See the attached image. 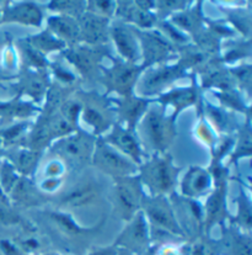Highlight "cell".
I'll return each mask as SVG.
<instances>
[{"label":"cell","mask_w":252,"mask_h":255,"mask_svg":"<svg viewBox=\"0 0 252 255\" xmlns=\"http://www.w3.org/2000/svg\"><path fill=\"white\" fill-rule=\"evenodd\" d=\"M0 252L2 255H25L19 246L10 239H0Z\"/></svg>","instance_id":"cell-53"},{"label":"cell","mask_w":252,"mask_h":255,"mask_svg":"<svg viewBox=\"0 0 252 255\" xmlns=\"http://www.w3.org/2000/svg\"><path fill=\"white\" fill-rule=\"evenodd\" d=\"M69 66V64H68ZM53 75L56 77L57 82L64 85H72L77 82L78 74L74 72L72 67H66L63 62H49V67Z\"/></svg>","instance_id":"cell-46"},{"label":"cell","mask_w":252,"mask_h":255,"mask_svg":"<svg viewBox=\"0 0 252 255\" xmlns=\"http://www.w3.org/2000/svg\"><path fill=\"white\" fill-rule=\"evenodd\" d=\"M198 108L202 115L207 117L208 121L206 122L212 127L215 133H222L224 136H228L230 133V119L220 106H215L213 104L203 100V99H201V103H199Z\"/></svg>","instance_id":"cell-32"},{"label":"cell","mask_w":252,"mask_h":255,"mask_svg":"<svg viewBox=\"0 0 252 255\" xmlns=\"http://www.w3.org/2000/svg\"><path fill=\"white\" fill-rule=\"evenodd\" d=\"M140 64L128 63L123 59L112 58V66L102 69L101 79L107 94H116L119 96L133 95L140 75L144 72Z\"/></svg>","instance_id":"cell-8"},{"label":"cell","mask_w":252,"mask_h":255,"mask_svg":"<svg viewBox=\"0 0 252 255\" xmlns=\"http://www.w3.org/2000/svg\"><path fill=\"white\" fill-rule=\"evenodd\" d=\"M49 11L54 15H64L78 19L85 11V1H75V0H56L47 2Z\"/></svg>","instance_id":"cell-41"},{"label":"cell","mask_w":252,"mask_h":255,"mask_svg":"<svg viewBox=\"0 0 252 255\" xmlns=\"http://www.w3.org/2000/svg\"><path fill=\"white\" fill-rule=\"evenodd\" d=\"M41 157H42V152L32 150L26 147H19L14 149L7 162L14 166V169L20 175L30 178L35 174Z\"/></svg>","instance_id":"cell-29"},{"label":"cell","mask_w":252,"mask_h":255,"mask_svg":"<svg viewBox=\"0 0 252 255\" xmlns=\"http://www.w3.org/2000/svg\"><path fill=\"white\" fill-rule=\"evenodd\" d=\"M176 221L184 237H201L204 233L203 206L198 200L178 196L175 192L168 196Z\"/></svg>","instance_id":"cell-14"},{"label":"cell","mask_w":252,"mask_h":255,"mask_svg":"<svg viewBox=\"0 0 252 255\" xmlns=\"http://www.w3.org/2000/svg\"><path fill=\"white\" fill-rule=\"evenodd\" d=\"M181 170L168 153L153 154L138 166V176L143 187L149 189L150 196H170L175 192Z\"/></svg>","instance_id":"cell-2"},{"label":"cell","mask_w":252,"mask_h":255,"mask_svg":"<svg viewBox=\"0 0 252 255\" xmlns=\"http://www.w3.org/2000/svg\"><path fill=\"white\" fill-rule=\"evenodd\" d=\"M251 40H229L228 42H223L220 49H224L220 62L223 64H234L244 58H250L252 56Z\"/></svg>","instance_id":"cell-35"},{"label":"cell","mask_w":252,"mask_h":255,"mask_svg":"<svg viewBox=\"0 0 252 255\" xmlns=\"http://www.w3.org/2000/svg\"><path fill=\"white\" fill-rule=\"evenodd\" d=\"M43 215L48 218L52 226H54V228L62 236L67 237L68 239H74V241H80V239L90 238V237L95 236V234L100 232L101 228H102V226L106 222L105 218H102L100 223H97L93 227H82L79 223L75 222L74 218L66 211H45Z\"/></svg>","instance_id":"cell-20"},{"label":"cell","mask_w":252,"mask_h":255,"mask_svg":"<svg viewBox=\"0 0 252 255\" xmlns=\"http://www.w3.org/2000/svg\"><path fill=\"white\" fill-rule=\"evenodd\" d=\"M17 48L20 51L21 61L25 63L27 69H47L49 67V62L46 56L36 51L32 46L28 45L25 38L17 41Z\"/></svg>","instance_id":"cell-39"},{"label":"cell","mask_w":252,"mask_h":255,"mask_svg":"<svg viewBox=\"0 0 252 255\" xmlns=\"http://www.w3.org/2000/svg\"><path fill=\"white\" fill-rule=\"evenodd\" d=\"M231 225L246 233H251L252 227V202L250 192L241 187L238 197V212L236 217L231 221Z\"/></svg>","instance_id":"cell-37"},{"label":"cell","mask_w":252,"mask_h":255,"mask_svg":"<svg viewBox=\"0 0 252 255\" xmlns=\"http://www.w3.org/2000/svg\"><path fill=\"white\" fill-rule=\"evenodd\" d=\"M142 211L149 225L152 243L163 236L183 239L184 233L176 221L168 196H148L143 200Z\"/></svg>","instance_id":"cell-3"},{"label":"cell","mask_w":252,"mask_h":255,"mask_svg":"<svg viewBox=\"0 0 252 255\" xmlns=\"http://www.w3.org/2000/svg\"><path fill=\"white\" fill-rule=\"evenodd\" d=\"M31 125L28 122H19V124L4 129L1 134H0V138H1L4 145H7V147H10V145L15 147V145L20 144H21V147H23V143H25V139L27 137Z\"/></svg>","instance_id":"cell-42"},{"label":"cell","mask_w":252,"mask_h":255,"mask_svg":"<svg viewBox=\"0 0 252 255\" xmlns=\"http://www.w3.org/2000/svg\"><path fill=\"white\" fill-rule=\"evenodd\" d=\"M212 174V190L208 194L206 204L203 205L204 234L208 236L215 225H224L228 217L227 195H228V168L215 166L208 169Z\"/></svg>","instance_id":"cell-5"},{"label":"cell","mask_w":252,"mask_h":255,"mask_svg":"<svg viewBox=\"0 0 252 255\" xmlns=\"http://www.w3.org/2000/svg\"><path fill=\"white\" fill-rule=\"evenodd\" d=\"M134 32L142 53V61L139 64L144 69L165 64L173 57H177V47L171 43L158 28H152V30L134 28Z\"/></svg>","instance_id":"cell-7"},{"label":"cell","mask_w":252,"mask_h":255,"mask_svg":"<svg viewBox=\"0 0 252 255\" xmlns=\"http://www.w3.org/2000/svg\"><path fill=\"white\" fill-rule=\"evenodd\" d=\"M116 247L133 255H148L152 249V237L149 225L143 211H139L131 221L127 222L115 241Z\"/></svg>","instance_id":"cell-13"},{"label":"cell","mask_w":252,"mask_h":255,"mask_svg":"<svg viewBox=\"0 0 252 255\" xmlns=\"http://www.w3.org/2000/svg\"><path fill=\"white\" fill-rule=\"evenodd\" d=\"M87 255H121V249L116 247L115 244H111V246L107 247L95 248Z\"/></svg>","instance_id":"cell-54"},{"label":"cell","mask_w":252,"mask_h":255,"mask_svg":"<svg viewBox=\"0 0 252 255\" xmlns=\"http://www.w3.org/2000/svg\"><path fill=\"white\" fill-rule=\"evenodd\" d=\"M252 153L251 117H246V122L240 127L238 138L234 139V148L230 155V163H236L241 158H250Z\"/></svg>","instance_id":"cell-36"},{"label":"cell","mask_w":252,"mask_h":255,"mask_svg":"<svg viewBox=\"0 0 252 255\" xmlns=\"http://www.w3.org/2000/svg\"><path fill=\"white\" fill-rule=\"evenodd\" d=\"M227 15L234 31H239L245 40H251L252 31V14L250 7H220Z\"/></svg>","instance_id":"cell-33"},{"label":"cell","mask_w":252,"mask_h":255,"mask_svg":"<svg viewBox=\"0 0 252 255\" xmlns=\"http://www.w3.org/2000/svg\"><path fill=\"white\" fill-rule=\"evenodd\" d=\"M191 5V1H180V0H164L155 1L154 12L158 20H166L176 12H180Z\"/></svg>","instance_id":"cell-43"},{"label":"cell","mask_w":252,"mask_h":255,"mask_svg":"<svg viewBox=\"0 0 252 255\" xmlns=\"http://www.w3.org/2000/svg\"><path fill=\"white\" fill-rule=\"evenodd\" d=\"M25 40L27 41L28 45L32 46L36 51H38L46 57L53 52L61 53L67 47L66 43L62 42L58 37H56L48 28H45L36 35L25 37Z\"/></svg>","instance_id":"cell-34"},{"label":"cell","mask_w":252,"mask_h":255,"mask_svg":"<svg viewBox=\"0 0 252 255\" xmlns=\"http://www.w3.org/2000/svg\"><path fill=\"white\" fill-rule=\"evenodd\" d=\"M9 197L14 201L15 205H19L21 207L36 206L42 201L40 189H37L33 181L26 176H20L16 185L9 194Z\"/></svg>","instance_id":"cell-30"},{"label":"cell","mask_w":252,"mask_h":255,"mask_svg":"<svg viewBox=\"0 0 252 255\" xmlns=\"http://www.w3.org/2000/svg\"><path fill=\"white\" fill-rule=\"evenodd\" d=\"M213 184L214 181L208 169L199 165H192L184 173L181 180V196L198 200L199 197L209 194Z\"/></svg>","instance_id":"cell-24"},{"label":"cell","mask_w":252,"mask_h":255,"mask_svg":"<svg viewBox=\"0 0 252 255\" xmlns=\"http://www.w3.org/2000/svg\"><path fill=\"white\" fill-rule=\"evenodd\" d=\"M0 16H1V10H0Z\"/></svg>","instance_id":"cell-56"},{"label":"cell","mask_w":252,"mask_h":255,"mask_svg":"<svg viewBox=\"0 0 252 255\" xmlns=\"http://www.w3.org/2000/svg\"><path fill=\"white\" fill-rule=\"evenodd\" d=\"M222 246L227 255H252L251 233L239 230L230 225L224 230Z\"/></svg>","instance_id":"cell-28"},{"label":"cell","mask_w":252,"mask_h":255,"mask_svg":"<svg viewBox=\"0 0 252 255\" xmlns=\"http://www.w3.org/2000/svg\"><path fill=\"white\" fill-rule=\"evenodd\" d=\"M103 46L92 47L77 43L68 46L61 52L64 61L74 69L78 75L83 78H93L102 72V61L107 57V52L103 51Z\"/></svg>","instance_id":"cell-11"},{"label":"cell","mask_w":252,"mask_h":255,"mask_svg":"<svg viewBox=\"0 0 252 255\" xmlns=\"http://www.w3.org/2000/svg\"><path fill=\"white\" fill-rule=\"evenodd\" d=\"M110 38L118 53V58L128 63L139 64L142 61V53L136 32L132 26L115 19L110 23Z\"/></svg>","instance_id":"cell-16"},{"label":"cell","mask_w":252,"mask_h":255,"mask_svg":"<svg viewBox=\"0 0 252 255\" xmlns=\"http://www.w3.org/2000/svg\"><path fill=\"white\" fill-rule=\"evenodd\" d=\"M115 181V206L121 220L131 221L139 211H142L143 200L145 197L144 187L139 176H124L113 179Z\"/></svg>","instance_id":"cell-12"},{"label":"cell","mask_w":252,"mask_h":255,"mask_svg":"<svg viewBox=\"0 0 252 255\" xmlns=\"http://www.w3.org/2000/svg\"><path fill=\"white\" fill-rule=\"evenodd\" d=\"M186 77L187 70L177 62L175 64H159L142 73L134 90L140 98L150 99L168 92L176 82Z\"/></svg>","instance_id":"cell-6"},{"label":"cell","mask_w":252,"mask_h":255,"mask_svg":"<svg viewBox=\"0 0 252 255\" xmlns=\"http://www.w3.org/2000/svg\"><path fill=\"white\" fill-rule=\"evenodd\" d=\"M111 100L115 108L116 124L128 129H137L138 122L144 116L149 109V105L153 103L152 99L140 98L136 94L129 96H119Z\"/></svg>","instance_id":"cell-18"},{"label":"cell","mask_w":252,"mask_h":255,"mask_svg":"<svg viewBox=\"0 0 252 255\" xmlns=\"http://www.w3.org/2000/svg\"><path fill=\"white\" fill-rule=\"evenodd\" d=\"M209 254V246L206 243L202 237L197 238L193 243L184 244L183 255H208Z\"/></svg>","instance_id":"cell-51"},{"label":"cell","mask_w":252,"mask_h":255,"mask_svg":"<svg viewBox=\"0 0 252 255\" xmlns=\"http://www.w3.org/2000/svg\"><path fill=\"white\" fill-rule=\"evenodd\" d=\"M229 72L239 92L243 93L248 100L251 98L252 89V67L251 64H243L239 67H230Z\"/></svg>","instance_id":"cell-40"},{"label":"cell","mask_w":252,"mask_h":255,"mask_svg":"<svg viewBox=\"0 0 252 255\" xmlns=\"http://www.w3.org/2000/svg\"><path fill=\"white\" fill-rule=\"evenodd\" d=\"M85 11L92 12L98 16L106 17V19H112L115 17L116 12V1L110 0H91V1H85Z\"/></svg>","instance_id":"cell-45"},{"label":"cell","mask_w":252,"mask_h":255,"mask_svg":"<svg viewBox=\"0 0 252 255\" xmlns=\"http://www.w3.org/2000/svg\"><path fill=\"white\" fill-rule=\"evenodd\" d=\"M79 25L80 43L100 47L105 46L110 40L111 20L98 16L92 12L84 11L77 19Z\"/></svg>","instance_id":"cell-19"},{"label":"cell","mask_w":252,"mask_h":255,"mask_svg":"<svg viewBox=\"0 0 252 255\" xmlns=\"http://www.w3.org/2000/svg\"><path fill=\"white\" fill-rule=\"evenodd\" d=\"M91 163L100 171L111 178L118 179L138 174V165L121 152L108 144L102 137H97L93 149Z\"/></svg>","instance_id":"cell-10"},{"label":"cell","mask_w":252,"mask_h":255,"mask_svg":"<svg viewBox=\"0 0 252 255\" xmlns=\"http://www.w3.org/2000/svg\"><path fill=\"white\" fill-rule=\"evenodd\" d=\"M196 127H197L196 128L197 137H198V138L201 139L204 144H207L208 147L212 149V148L214 147L215 143H217L218 138H219V137H218V134L213 131L212 127H210L209 125L204 121V120H201Z\"/></svg>","instance_id":"cell-47"},{"label":"cell","mask_w":252,"mask_h":255,"mask_svg":"<svg viewBox=\"0 0 252 255\" xmlns=\"http://www.w3.org/2000/svg\"><path fill=\"white\" fill-rule=\"evenodd\" d=\"M148 255H183V246L173 243H160L153 246Z\"/></svg>","instance_id":"cell-50"},{"label":"cell","mask_w":252,"mask_h":255,"mask_svg":"<svg viewBox=\"0 0 252 255\" xmlns=\"http://www.w3.org/2000/svg\"><path fill=\"white\" fill-rule=\"evenodd\" d=\"M33 255H62L59 253H45V254H33Z\"/></svg>","instance_id":"cell-55"},{"label":"cell","mask_w":252,"mask_h":255,"mask_svg":"<svg viewBox=\"0 0 252 255\" xmlns=\"http://www.w3.org/2000/svg\"><path fill=\"white\" fill-rule=\"evenodd\" d=\"M155 1H116L115 17L138 30H152L157 27L158 20L154 12Z\"/></svg>","instance_id":"cell-15"},{"label":"cell","mask_w":252,"mask_h":255,"mask_svg":"<svg viewBox=\"0 0 252 255\" xmlns=\"http://www.w3.org/2000/svg\"><path fill=\"white\" fill-rule=\"evenodd\" d=\"M17 96L32 99V103H41L46 99L51 88L49 75L46 69H26L17 84Z\"/></svg>","instance_id":"cell-23"},{"label":"cell","mask_w":252,"mask_h":255,"mask_svg":"<svg viewBox=\"0 0 252 255\" xmlns=\"http://www.w3.org/2000/svg\"><path fill=\"white\" fill-rule=\"evenodd\" d=\"M176 120L168 115L163 106H153L138 122L137 136L140 144L154 154H165L176 138Z\"/></svg>","instance_id":"cell-1"},{"label":"cell","mask_w":252,"mask_h":255,"mask_svg":"<svg viewBox=\"0 0 252 255\" xmlns=\"http://www.w3.org/2000/svg\"><path fill=\"white\" fill-rule=\"evenodd\" d=\"M20 174L17 173L9 162H4L0 168V189L4 192L5 196H9L11 190L16 185L20 179Z\"/></svg>","instance_id":"cell-44"},{"label":"cell","mask_w":252,"mask_h":255,"mask_svg":"<svg viewBox=\"0 0 252 255\" xmlns=\"http://www.w3.org/2000/svg\"><path fill=\"white\" fill-rule=\"evenodd\" d=\"M78 98L82 103L80 119L91 129L92 136L97 138L107 133L116 124L112 100L92 92L78 93Z\"/></svg>","instance_id":"cell-4"},{"label":"cell","mask_w":252,"mask_h":255,"mask_svg":"<svg viewBox=\"0 0 252 255\" xmlns=\"http://www.w3.org/2000/svg\"><path fill=\"white\" fill-rule=\"evenodd\" d=\"M157 103L164 109L166 106H171L172 114L170 116L176 120L184 109L191 108V106H199L201 98H199L198 87H197L196 82H193L189 87L171 88L168 92L159 95Z\"/></svg>","instance_id":"cell-22"},{"label":"cell","mask_w":252,"mask_h":255,"mask_svg":"<svg viewBox=\"0 0 252 255\" xmlns=\"http://www.w3.org/2000/svg\"><path fill=\"white\" fill-rule=\"evenodd\" d=\"M102 138L138 166L144 162L145 153L138 138L136 129L124 128L121 125L115 124L106 136H102Z\"/></svg>","instance_id":"cell-17"},{"label":"cell","mask_w":252,"mask_h":255,"mask_svg":"<svg viewBox=\"0 0 252 255\" xmlns=\"http://www.w3.org/2000/svg\"><path fill=\"white\" fill-rule=\"evenodd\" d=\"M22 218L14 212L9 207V204H2L0 202V225L4 226H16L21 223L22 225Z\"/></svg>","instance_id":"cell-49"},{"label":"cell","mask_w":252,"mask_h":255,"mask_svg":"<svg viewBox=\"0 0 252 255\" xmlns=\"http://www.w3.org/2000/svg\"><path fill=\"white\" fill-rule=\"evenodd\" d=\"M100 196V191L96 184L85 181L78 184L69 190L61 200L62 206L68 210H79L92 205Z\"/></svg>","instance_id":"cell-26"},{"label":"cell","mask_w":252,"mask_h":255,"mask_svg":"<svg viewBox=\"0 0 252 255\" xmlns=\"http://www.w3.org/2000/svg\"><path fill=\"white\" fill-rule=\"evenodd\" d=\"M67 173V164L59 158L54 157L45 164V178L64 179Z\"/></svg>","instance_id":"cell-48"},{"label":"cell","mask_w":252,"mask_h":255,"mask_svg":"<svg viewBox=\"0 0 252 255\" xmlns=\"http://www.w3.org/2000/svg\"><path fill=\"white\" fill-rule=\"evenodd\" d=\"M41 113V109L37 108L31 101L23 100L21 96H16L7 103H0V116L5 119H19L27 120L37 116Z\"/></svg>","instance_id":"cell-31"},{"label":"cell","mask_w":252,"mask_h":255,"mask_svg":"<svg viewBox=\"0 0 252 255\" xmlns=\"http://www.w3.org/2000/svg\"><path fill=\"white\" fill-rule=\"evenodd\" d=\"M96 137L87 132L77 129L66 137L54 140L51 144V150L57 158L68 164H84L91 162L95 149Z\"/></svg>","instance_id":"cell-9"},{"label":"cell","mask_w":252,"mask_h":255,"mask_svg":"<svg viewBox=\"0 0 252 255\" xmlns=\"http://www.w3.org/2000/svg\"><path fill=\"white\" fill-rule=\"evenodd\" d=\"M166 20L186 33L188 37L191 36L192 40L207 27V17L203 14L201 1L191 2L188 7L180 12H176Z\"/></svg>","instance_id":"cell-25"},{"label":"cell","mask_w":252,"mask_h":255,"mask_svg":"<svg viewBox=\"0 0 252 255\" xmlns=\"http://www.w3.org/2000/svg\"><path fill=\"white\" fill-rule=\"evenodd\" d=\"M47 28L67 47L80 43L79 25L74 17L53 14L47 17Z\"/></svg>","instance_id":"cell-27"},{"label":"cell","mask_w":252,"mask_h":255,"mask_svg":"<svg viewBox=\"0 0 252 255\" xmlns=\"http://www.w3.org/2000/svg\"><path fill=\"white\" fill-rule=\"evenodd\" d=\"M129 255H133V254H131V253H129Z\"/></svg>","instance_id":"cell-57"},{"label":"cell","mask_w":252,"mask_h":255,"mask_svg":"<svg viewBox=\"0 0 252 255\" xmlns=\"http://www.w3.org/2000/svg\"><path fill=\"white\" fill-rule=\"evenodd\" d=\"M217 96V99L219 100L220 105L223 108L231 109L234 111H238V113L245 114L246 117H251V110L250 105L246 103V100L244 98L243 93L239 92L238 89H229L224 90V92H212Z\"/></svg>","instance_id":"cell-38"},{"label":"cell","mask_w":252,"mask_h":255,"mask_svg":"<svg viewBox=\"0 0 252 255\" xmlns=\"http://www.w3.org/2000/svg\"><path fill=\"white\" fill-rule=\"evenodd\" d=\"M1 22H17L26 26L41 27L45 14L42 7L33 1L5 2L0 16Z\"/></svg>","instance_id":"cell-21"},{"label":"cell","mask_w":252,"mask_h":255,"mask_svg":"<svg viewBox=\"0 0 252 255\" xmlns=\"http://www.w3.org/2000/svg\"><path fill=\"white\" fill-rule=\"evenodd\" d=\"M64 179H53V178H43L42 183L40 184L38 189L41 191L46 192V194H53L57 190L61 189V186L63 185Z\"/></svg>","instance_id":"cell-52"}]
</instances>
